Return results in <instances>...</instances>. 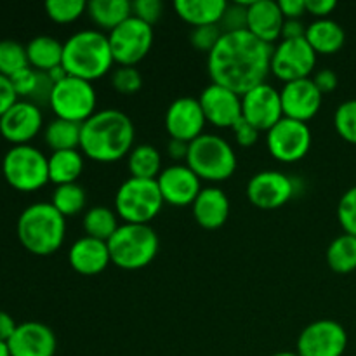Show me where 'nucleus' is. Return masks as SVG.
I'll return each mask as SVG.
<instances>
[{
	"label": "nucleus",
	"mask_w": 356,
	"mask_h": 356,
	"mask_svg": "<svg viewBox=\"0 0 356 356\" xmlns=\"http://www.w3.org/2000/svg\"><path fill=\"white\" fill-rule=\"evenodd\" d=\"M7 346L10 356H54L58 339L51 327L40 322H23L17 323Z\"/></svg>",
	"instance_id": "412c9836"
},
{
	"label": "nucleus",
	"mask_w": 356,
	"mask_h": 356,
	"mask_svg": "<svg viewBox=\"0 0 356 356\" xmlns=\"http://www.w3.org/2000/svg\"><path fill=\"white\" fill-rule=\"evenodd\" d=\"M334 127L337 134L350 145H356V99L344 101L334 113Z\"/></svg>",
	"instance_id": "e433bc0d"
},
{
	"label": "nucleus",
	"mask_w": 356,
	"mask_h": 356,
	"mask_svg": "<svg viewBox=\"0 0 356 356\" xmlns=\"http://www.w3.org/2000/svg\"><path fill=\"white\" fill-rule=\"evenodd\" d=\"M163 3L160 0H134L132 2V16L145 21L149 26L162 17Z\"/></svg>",
	"instance_id": "37998d69"
},
{
	"label": "nucleus",
	"mask_w": 356,
	"mask_h": 356,
	"mask_svg": "<svg viewBox=\"0 0 356 356\" xmlns=\"http://www.w3.org/2000/svg\"><path fill=\"white\" fill-rule=\"evenodd\" d=\"M38 73L37 70L33 68H24L21 72H17L16 75L10 76V83H13L14 90H16L17 97L19 99H26L30 101L31 96H33L35 89H37V83H38Z\"/></svg>",
	"instance_id": "79ce46f5"
},
{
	"label": "nucleus",
	"mask_w": 356,
	"mask_h": 356,
	"mask_svg": "<svg viewBox=\"0 0 356 356\" xmlns=\"http://www.w3.org/2000/svg\"><path fill=\"white\" fill-rule=\"evenodd\" d=\"M188 149H190V143H184V141H177V139H170L169 145H167V153L172 160H184L186 162V156H188Z\"/></svg>",
	"instance_id": "3c124183"
},
{
	"label": "nucleus",
	"mask_w": 356,
	"mask_h": 356,
	"mask_svg": "<svg viewBox=\"0 0 356 356\" xmlns=\"http://www.w3.org/2000/svg\"><path fill=\"white\" fill-rule=\"evenodd\" d=\"M44 127L40 106L31 101L17 99L0 118V136L13 146L30 145Z\"/></svg>",
	"instance_id": "dca6fc26"
},
{
	"label": "nucleus",
	"mask_w": 356,
	"mask_h": 356,
	"mask_svg": "<svg viewBox=\"0 0 356 356\" xmlns=\"http://www.w3.org/2000/svg\"><path fill=\"white\" fill-rule=\"evenodd\" d=\"M17 99H19V97H17L10 80L7 79V76L0 75V118L6 115V111L9 110Z\"/></svg>",
	"instance_id": "49530a36"
},
{
	"label": "nucleus",
	"mask_w": 356,
	"mask_h": 356,
	"mask_svg": "<svg viewBox=\"0 0 356 356\" xmlns=\"http://www.w3.org/2000/svg\"><path fill=\"white\" fill-rule=\"evenodd\" d=\"M273 45L264 44L249 30L222 33L207 56V72L212 83L243 96L254 87L266 83L271 73Z\"/></svg>",
	"instance_id": "f257e3e1"
},
{
	"label": "nucleus",
	"mask_w": 356,
	"mask_h": 356,
	"mask_svg": "<svg viewBox=\"0 0 356 356\" xmlns=\"http://www.w3.org/2000/svg\"><path fill=\"white\" fill-rule=\"evenodd\" d=\"M0 356H10L9 346H7V343H2V341H0Z\"/></svg>",
	"instance_id": "864d4df0"
},
{
	"label": "nucleus",
	"mask_w": 356,
	"mask_h": 356,
	"mask_svg": "<svg viewBox=\"0 0 356 356\" xmlns=\"http://www.w3.org/2000/svg\"><path fill=\"white\" fill-rule=\"evenodd\" d=\"M313 82H315V86L318 87L320 92L329 94V92H332V90L337 89L339 79H337V75L334 70L323 68V70H320V72L315 73V76H313Z\"/></svg>",
	"instance_id": "de8ad7c7"
},
{
	"label": "nucleus",
	"mask_w": 356,
	"mask_h": 356,
	"mask_svg": "<svg viewBox=\"0 0 356 356\" xmlns=\"http://www.w3.org/2000/svg\"><path fill=\"white\" fill-rule=\"evenodd\" d=\"M96 89L87 80L68 75L61 82L54 83L49 108L54 111L56 118L82 125L96 113Z\"/></svg>",
	"instance_id": "1a4fd4ad"
},
{
	"label": "nucleus",
	"mask_w": 356,
	"mask_h": 356,
	"mask_svg": "<svg viewBox=\"0 0 356 356\" xmlns=\"http://www.w3.org/2000/svg\"><path fill=\"white\" fill-rule=\"evenodd\" d=\"M249 3L250 2H235L226 6L225 16H222L221 23H219L222 33L247 30V24H249Z\"/></svg>",
	"instance_id": "58836bf2"
},
{
	"label": "nucleus",
	"mask_w": 356,
	"mask_h": 356,
	"mask_svg": "<svg viewBox=\"0 0 356 356\" xmlns=\"http://www.w3.org/2000/svg\"><path fill=\"white\" fill-rule=\"evenodd\" d=\"M80 134L82 125L75 122L54 118L44 129V141L51 152H66V149L80 148Z\"/></svg>",
	"instance_id": "c756f323"
},
{
	"label": "nucleus",
	"mask_w": 356,
	"mask_h": 356,
	"mask_svg": "<svg viewBox=\"0 0 356 356\" xmlns=\"http://www.w3.org/2000/svg\"><path fill=\"white\" fill-rule=\"evenodd\" d=\"M186 165L200 181L221 183L236 170V155L233 146L218 134H202L190 143Z\"/></svg>",
	"instance_id": "423d86ee"
},
{
	"label": "nucleus",
	"mask_w": 356,
	"mask_h": 356,
	"mask_svg": "<svg viewBox=\"0 0 356 356\" xmlns=\"http://www.w3.org/2000/svg\"><path fill=\"white\" fill-rule=\"evenodd\" d=\"M111 86L124 96H132L143 87V76L136 66H118L111 73Z\"/></svg>",
	"instance_id": "4c0bfd02"
},
{
	"label": "nucleus",
	"mask_w": 356,
	"mask_h": 356,
	"mask_svg": "<svg viewBox=\"0 0 356 356\" xmlns=\"http://www.w3.org/2000/svg\"><path fill=\"white\" fill-rule=\"evenodd\" d=\"M198 103L207 124L218 129H232L242 118V96L218 83L205 87Z\"/></svg>",
	"instance_id": "f3484780"
},
{
	"label": "nucleus",
	"mask_w": 356,
	"mask_h": 356,
	"mask_svg": "<svg viewBox=\"0 0 356 356\" xmlns=\"http://www.w3.org/2000/svg\"><path fill=\"white\" fill-rule=\"evenodd\" d=\"M327 264L339 275H348L356 270V236L343 233L330 242L327 249Z\"/></svg>",
	"instance_id": "473e14b6"
},
{
	"label": "nucleus",
	"mask_w": 356,
	"mask_h": 356,
	"mask_svg": "<svg viewBox=\"0 0 356 356\" xmlns=\"http://www.w3.org/2000/svg\"><path fill=\"white\" fill-rule=\"evenodd\" d=\"M305 38L316 52V56H330L344 47L346 31L337 21L327 17V19H315L312 24H308Z\"/></svg>",
	"instance_id": "393cba45"
},
{
	"label": "nucleus",
	"mask_w": 356,
	"mask_h": 356,
	"mask_svg": "<svg viewBox=\"0 0 356 356\" xmlns=\"http://www.w3.org/2000/svg\"><path fill=\"white\" fill-rule=\"evenodd\" d=\"M136 129L120 110H101L82 124L80 152L99 163H113L129 156L134 148Z\"/></svg>",
	"instance_id": "f03ea898"
},
{
	"label": "nucleus",
	"mask_w": 356,
	"mask_h": 356,
	"mask_svg": "<svg viewBox=\"0 0 356 356\" xmlns=\"http://www.w3.org/2000/svg\"><path fill=\"white\" fill-rule=\"evenodd\" d=\"M19 243L33 256H52L65 243L66 218L51 202H37L24 209L16 225Z\"/></svg>",
	"instance_id": "20e7f679"
},
{
	"label": "nucleus",
	"mask_w": 356,
	"mask_h": 356,
	"mask_svg": "<svg viewBox=\"0 0 356 356\" xmlns=\"http://www.w3.org/2000/svg\"><path fill=\"white\" fill-rule=\"evenodd\" d=\"M87 10L83 0H49L45 2V13L49 19L58 24H70L79 19Z\"/></svg>",
	"instance_id": "c9c22d12"
},
{
	"label": "nucleus",
	"mask_w": 356,
	"mask_h": 356,
	"mask_svg": "<svg viewBox=\"0 0 356 356\" xmlns=\"http://www.w3.org/2000/svg\"><path fill=\"white\" fill-rule=\"evenodd\" d=\"M305 35L306 26L301 23V19H285L280 40H298V38H305Z\"/></svg>",
	"instance_id": "8fccbe9b"
},
{
	"label": "nucleus",
	"mask_w": 356,
	"mask_h": 356,
	"mask_svg": "<svg viewBox=\"0 0 356 356\" xmlns=\"http://www.w3.org/2000/svg\"><path fill=\"white\" fill-rule=\"evenodd\" d=\"M28 66L30 65H28L26 45L13 40V38L0 40V75L10 79Z\"/></svg>",
	"instance_id": "f704fd0d"
},
{
	"label": "nucleus",
	"mask_w": 356,
	"mask_h": 356,
	"mask_svg": "<svg viewBox=\"0 0 356 356\" xmlns=\"http://www.w3.org/2000/svg\"><path fill=\"white\" fill-rule=\"evenodd\" d=\"M82 226L86 236L101 240V242H108L120 225H118L117 212L104 207V205H97V207L89 209L83 214Z\"/></svg>",
	"instance_id": "2f4dec72"
},
{
	"label": "nucleus",
	"mask_w": 356,
	"mask_h": 356,
	"mask_svg": "<svg viewBox=\"0 0 356 356\" xmlns=\"http://www.w3.org/2000/svg\"><path fill=\"white\" fill-rule=\"evenodd\" d=\"M306 13L312 14L316 19H327L336 10V0H305Z\"/></svg>",
	"instance_id": "a18cd8bd"
},
{
	"label": "nucleus",
	"mask_w": 356,
	"mask_h": 356,
	"mask_svg": "<svg viewBox=\"0 0 356 356\" xmlns=\"http://www.w3.org/2000/svg\"><path fill=\"white\" fill-rule=\"evenodd\" d=\"M127 165L131 177L156 179L162 172V155L152 145L134 146L127 156Z\"/></svg>",
	"instance_id": "7c9ffc66"
},
{
	"label": "nucleus",
	"mask_w": 356,
	"mask_h": 356,
	"mask_svg": "<svg viewBox=\"0 0 356 356\" xmlns=\"http://www.w3.org/2000/svg\"><path fill=\"white\" fill-rule=\"evenodd\" d=\"M113 61L118 66H136L148 56L153 45V26L131 16L108 33Z\"/></svg>",
	"instance_id": "9d476101"
},
{
	"label": "nucleus",
	"mask_w": 356,
	"mask_h": 356,
	"mask_svg": "<svg viewBox=\"0 0 356 356\" xmlns=\"http://www.w3.org/2000/svg\"><path fill=\"white\" fill-rule=\"evenodd\" d=\"M17 329V323L14 322L13 316L6 312H0V341L7 343L13 337L14 330Z\"/></svg>",
	"instance_id": "603ef678"
},
{
	"label": "nucleus",
	"mask_w": 356,
	"mask_h": 356,
	"mask_svg": "<svg viewBox=\"0 0 356 356\" xmlns=\"http://www.w3.org/2000/svg\"><path fill=\"white\" fill-rule=\"evenodd\" d=\"M70 266L83 277H96L111 264L108 243L101 240L82 236L75 240L68 250Z\"/></svg>",
	"instance_id": "4be33fe9"
},
{
	"label": "nucleus",
	"mask_w": 356,
	"mask_h": 356,
	"mask_svg": "<svg viewBox=\"0 0 356 356\" xmlns=\"http://www.w3.org/2000/svg\"><path fill=\"white\" fill-rule=\"evenodd\" d=\"M87 16L99 31H113L132 16V2L129 0H90L87 2Z\"/></svg>",
	"instance_id": "bb28decb"
},
{
	"label": "nucleus",
	"mask_w": 356,
	"mask_h": 356,
	"mask_svg": "<svg viewBox=\"0 0 356 356\" xmlns=\"http://www.w3.org/2000/svg\"><path fill=\"white\" fill-rule=\"evenodd\" d=\"M226 6V0H176L174 10L184 23L197 28L221 23Z\"/></svg>",
	"instance_id": "a878e982"
},
{
	"label": "nucleus",
	"mask_w": 356,
	"mask_h": 356,
	"mask_svg": "<svg viewBox=\"0 0 356 356\" xmlns=\"http://www.w3.org/2000/svg\"><path fill=\"white\" fill-rule=\"evenodd\" d=\"M108 35L99 30H82L63 42L61 66L70 76L87 80L103 79L113 66Z\"/></svg>",
	"instance_id": "7ed1b4c3"
},
{
	"label": "nucleus",
	"mask_w": 356,
	"mask_h": 356,
	"mask_svg": "<svg viewBox=\"0 0 356 356\" xmlns=\"http://www.w3.org/2000/svg\"><path fill=\"white\" fill-rule=\"evenodd\" d=\"M316 66V52L306 38L298 40H280L273 47L271 56V73L284 83L294 80L309 79Z\"/></svg>",
	"instance_id": "f8f14e48"
},
{
	"label": "nucleus",
	"mask_w": 356,
	"mask_h": 356,
	"mask_svg": "<svg viewBox=\"0 0 356 356\" xmlns=\"http://www.w3.org/2000/svg\"><path fill=\"white\" fill-rule=\"evenodd\" d=\"M26 56L30 68L47 73L61 66L63 44L49 35H38L26 44Z\"/></svg>",
	"instance_id": "cd10ccee"
},
{
	"label": "nucleus",
	"mask_w": 356,
	"mask_h": 356,
	"mask_svg": "<svg viewBox=\"0 0 356 356\" xmlns=\"http://www.w3.org/2000/svg\"><path fill=\"white\" fill-rule=\"evenodd\" d=\"M271 356H299L298 353H292V351H280V353H275Z\"/></svg>",
	"instance_id": "5fc2aeb1"
},
{
	"label": "nucleus",
	"mask_w": 356,
	"mask_h": 356,
	"mask_svg": "<svg viewBox=\"0 0 356 356\" xmlns=\"http://www.w3.org/2000/svg\"><path fill=\"white\" fill-rule=\"evenodd\" d=\"M232 131H233V136H235L236 143H238L240 146H243V148H249V146L256 145L257 139H259L261 136V132L257 131L254 125H250L249 122L243 120V118H240V120L233 125Z\"/></svg>",
	"instance_id": "c03bdc74"
},
{
	"label": "nucleus",
	"mask_w": 356,
	"mask_h": 356,
	"mask_svg": "<svg viewBox=\"0 0 356 356\" xmlns=\"http://www.w3.org/2000/svg\"><path fill=\"white\" fill-rule=\"evenodd\" d=\"M0 174H2V169H0Z\"/></svg>",
	"instance_id": "6e6d98bb"
},
{
	"label": "nucleus",
	"mask_w": 356,
	"mask_h": 356,
	"mask_svg": "<svg viewBox=\"0 0 356 356\" xmlns=\"http://www.w3.org/2000/svg\"><path fill=\"white\" fill-rule=\"evenodd\" d=\"M51 204L54 205L56 211L65 218H72L82 212L86 207V190L79 183L61 184L56 186L52 191Z\"/></svg>",
	"instance_id": "72a5a7b5"
},
{
	"label": "nucleus",
	"mask_w": 356,
	"mask_h": 356,
	"mask_svg": "<svg viewBox=\"0 0 356 356\" xmlns=\"http://www.w3.org/2000/svg\"><path fill=\"white\" fill-rule=\"evenodd\" d=\"M296 195V183L280 170H263L247 183V198L261 211H277Z\"/></svg>",
	"instance_id": "4468645a"
},
{
	"label": "nucleus",
	"mask_w": 356,
	"mask_h": 356,
	"mask_svg": "<svg viewBox=\"0 0 356 356\" xmlns=\"http://www.w3.org/2000/svg\"><path fill=\"white\" fill-rule=\"evenodd\" d=\"M242 118L259 132H268L284 118L280 90L261 83L242 96Z\"/></svg>",
	"instance_id": "2eb2a0df"
},
{
	"label": "nucleus",
	"mask_w": 356,
	"mask_h": 356,
	"mask_svg": "<svg viewBox=\"0 0 356 356\" xmlns=\"http://www.w3.org/2000/svg\"><path fill=\"white\" fill-rule=\"evenodd\" d=\"M285 17L278 2L273 0H254L249 3V24L247 30L264 44L273 45L280 42Z\"/></svg>",
	"instance_id": "5701e85b"
},
{
	"label": "nucleus",
	"mask_w": 356,
	"mask_h": 356,
	"mask_svg": "<svg viewBox=\"0 0 356 356\" xmlns=\"http://www.w3.org/2000/svg\"><path fill=\"white\" fill-rule=\"evenodd\" d=\"M284 117L308 124L318 115L323 94L315 86L313 79H301L284 83L280 90Z\"/></svg>",
	"instance_id": "6ab92c4d"
},
{
	"label": "nucleus",
	"mask_w": 356,
	"mask_h": 356,
	"mask_svg": "<svg viewBox=\"0 0 356 356\" xmlns=\"http://www.w3.org/2000/svg\"><path fill=\"white\" fill-rule=\"evenodd\" d=\"M278 7H280L285 19H301L306 14L305 0H280Z\"/></svg>",
	"instance_id": "09e8293b"
},
{
	"label": "nucleus",
	"mask_w": 356,
	"mask_h": 356,
	"mask_svg": "<svg viewBox=\"0 0 356 356\" xmlns=\"http://www.w3.org/2000/svg\"><path fill=\"white\" fill-rule=\"evenodd\" d=\"M156 179L129 177L115 195V212L127 225H149L163 207Z\"/></svg>",
	"instance_id": "0eeeda50"
},
{
	"label": "nucleus",
	"mask_w": 356,
	"mask_h": 356,
	"mask_svg": "<svg viewBox=\"0 0 356 356\" xmlns=\"http://www.w3.org/2000/svg\"><path fill=\"white\" fill-rule=\"evenodd\" d=\"M83 172V155L79 149L54 152L49 156V183L61 186L79 181Z\"/></svg>",
	"instance_id": "c85d7f7f"
},
{
	"label": "nucleus",
	"mask_w": 356,
	"mask_h": 356,
	"mask_svg": "<svg viewBox=\"0 0 356 356\" xmlns=\"http://www.w3.org/2000/svg\"><path fill=\"white\" fill-rule=\"evenodd\" d=\"M337 219L348 235L356 236V186L344 191L337 204Z\"/></svg>",
	"instance_id": "ea45409f"
},
{
	"label": "nucleus",
	"mask_w": 356,
	"mask_h": 356,
	"mask_svg": "<svg viewBox=\"0 0 356 356\" xmlns=\"http://www.w3.org/2000/svg\"><path fill=\"white\" fill-rule=\"evenodd\" d=\"M207 124L198 99L193 97H179L172 101L165 111V129L170 139L191 143L204 134Z\"/></svg>",
	"instance_id": "aec40b11"
},
{
	"label": "nucleus",
	"mask_w": 356,
	"mask_h": 356,
	"mask_svg": "<svg viewBox=\"0 0 356 356\" xmlns=\"http://www.w3.org/2000/svg\"><path fill=\"white\" fill-rule=\"evenodd\" d=\"M202 181L186 163H174L165 167L156 177V184L165 204L174 207L193 205L202 191Z\"/></svg>",
	"instance_id": "a211bd4d"
},
{
	"label": "nucleus",
	"mask_w": 356,
	"mask_h": 356,
	"mask_svg": "<svg viewBox=\"0 0 356 356\" xmlns=\"http://www.w3.org/2000/svg\"><path fill=\"white\" fill-rule=\"evenodd\" d=\"M111 264L125 271L143 270L159 254L160 240L149 225H124L118 226L115 235L108 240Z\"/></svg>",
	"instance_id": "39448f33"
},
{
	"label": "nucleus",
	"mask_w": 356,
	"mask_h": 356,
	"mask_svg": "<svg viewBox=\"0 0 356 356\" xmlns=\"http://www.w3.org/2000/svg\"><path fill=\"white\" fill-rule=\"evenodd\" d=\"M222 37V30L219 24H207V26H197L191 30L190 42L197 51L211 54L212 49L218 45L219 38Z\"/></svg>",
	"instance_id": "a19ab883"
},
{
	"label": "nucleus",
	"mask_w": 356,
	"mask_h": 356,
	"mask_svg": "<svg viewBox=\"0 0 356 356\" xmlns=\"http://www.w3.org/2000/svg\"><path fill=\"white\" fill-rule=\"evenodd\" d=\"M0 169L7 184L23 193H33L49 183V156L33 145L10 146Z\"/></svg>",
	"instance_id": "6e6552de"
},
{
	"label": "nucleus",
	"mask_w": 356,
	"mask_h": 356,
	"mask_svg": "<svg viewBox=\"0 0 356 356\" xmlns=\"http://www.w3.org/2000/svg\"><path fill=\"white\" fill-rule=\"evenodd\" d=\"M191 211L198 226L204 229H219L229 218V198L218 186L202 188Z\"/></svg>",
	"instance_id": "b1692460"
},
{
	"label": "nucleus",
	"mask_w": 356,
	"mask_h": 356,
	"mask_svg": "<svg viewBox=\"0 0 356 356\" xmlns=\"http://www.w3.org/2000/svg\"><path fill=\"white\" fill-rule=\"evenodd\" d=\"M270 155L282 163H296L305 159L312 148V131L308 124L291 118H282L266 132Z\"/></svg>",
	"instance_id": "9b49d317"
},
{
	"label": "nucleus",
	"mask_w": 356,
	"mask_h": 356,
	"mask_svg": "<svg viewBox=\"0 0 356 356\" xmlns=\"http://www.w3.org/2000/svg\"><path fill=\"white\" fill-rule=\"evenodd\" d=\"M348 348L346 329L336 320H316L298 337L299 356H343Z\"/></svg>",
	"instance_id": "ddd939ff"
}]
</instances>
